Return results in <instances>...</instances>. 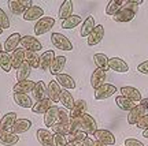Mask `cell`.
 <instances>
[{
    "label": "cell",
    "instance_id": "cell-1",
    "mask_svg": "<svg viewBox=\"0 0 148 146\" xmlns=\"http://www.w3.org/2000/svg\"><path fill=\"white\" fill-rule=\"evenodd\" d=\"M51 42H52V45L56 49H60V51H73V44L70 41L69 38L63 34H60V33H52L51 34Z\"/></svg>",
    "mask_w": 148,
    "mask_h": 146
},
{
    "label": "cell",
    "instance_id": "cell-2",
    "mask_svg": "<svg viewBox=\"0 0 148 146\" xmlns=\"http://www.w3.org/2000/svg\"><path fill=\"white\" fill-rule=\"evenodd\" d=\"M55 26V19L52 16H42L40 21L36 22L34 25V34L36 36H42L51 30Z\"/></svg>",
    "mask_w": 148,
    "mask_h": 146
},
{
    "label": "cell",
    "instance_id": "cell-3",
    "mask_svg": "<svg viewBox=\"0 0 148 146\" xmlns=\"http://www.w3.org/2000/svg\"><path fill=\"white\" fill-rule=\"evenodd\" d=\"M33 5V1L32 0H10L8 1V8L12 14H16V15H19V14H25V11L27 8H30Z\"/></svg>",
    "mask_w": 148,
    "mask_h": 146
},
{
    "label": "cell",
    "instance_id": "cell-4",
    "mask_svg": "<svg viewBox=\"0 0 148 146\" xmlns=\"http://www.w3.org/2000/svg\"><path fill=\"white\" fill-rule=\"evenodd\" d=\"M21 47L22 49H25V51H32V52H38V51H41V42L38 41V38L33 36H23L21 40Z\"/></svg>",
    "mask_w": 148,
    "mask_h": 146
},
{
    "label": "cell",
    "instance_id": "cell-5",
    "mask_svg": "<svg viewBox=\"0 0 148 146\" xmlns=\"http://www.w3.org/2000/svg\"><path fill=\"white\" fill-rule=\"evenodd\" d=\"M119 92H121L122 97L130 100V101L134 103V104H138V103L143 100V97H141V92H140L138 89L133 88V86H122V88L119 89Z\"/></svg>",
    "mask_w": 148,
    "mask_h": 146
},
{
    "label": "cell",
    "instance_id": "cell-6",
    "mask_svg": "<svg viewBox=\"0 0 148 146\" xmlns=\"http://www.w3.org/2000/svg\"><path fill=\"white\" fill-rule=\"evenodd\" d=\"M118 92V89L111 84H104L101 88H99L97 90H95V100L100 101V100H107L112 97L114 94Z\"/></svg>",
    "mask_w": 148,
    "mask_h": 146
},
{
    "label": "cell",
    "instance_id": "cell-7",
    "mask_svg": "<svg viewBox=\"0 0 148 146\" xmlns=\"http://www.w3.org/2000/svg\"><path fill=\"white\" fill-rule=\"evenodd\" d=\"M21 40H22V36L19 33H12L11 36H8V38L5 40L4 45H3V51L7 53H12L15 52L18 47L21 45Z\"/></svg>",
    "mask_w": 148,
    "mask_h": 146
},
{
    "label": "cell",
    "instance_id": "cell-8",
    "mask_svg": "<svg viewBox=\"0 0 148 146\" xmlns=\"http://www.w3.org/2000/svg\"><path fill=\"white\" fill-rule=\"evenodd\" d=\"M36 138L41 146H53V134L47 128H38L36 131Z\"/></svg>",
    "mask_w": 148,
    "mask_h": 146
},
{
    "label": "cell",
    "instance_id": "cell-9",
    "mask_svg": "<svg viewBox=\"0 0 148 146\" xmlns=\"http://www.w3.org/2000/svg\"><path fill=\"white\" fill-rule=\"evenodd\" d=\"M107 78V74L104 70H100V68H96L93 70V73H92V77H90V86L97 90L99 88H101L103 85L106 84L104 81Z\"/></svg>",
    "mask_w": 148,
    "mask_h": 146
},
{
    "label": "cell",
    "instance_id": "cell-10",
    "mask_svg": "<svg viewBox=\"0 0 148 146\" xmlns=\"http://www.w3.org/2000/svg\"><path fill=\"white\" fill-rule=\"evenodd\" d=\"M93 135H95L96 141L104 143L106 146L115 145V135H114L111 131H108V130H97Z\"/></svg>",
    "mask_w": 148,
    "mask_h": 146
},
{
    "label": "cell",
    "instance_id": "cell-11",
    "mask_svg": "<svg viewBox=\"0 0 148 146\" xmlns=\"http://www.w3.org/2000/svg\"><path fill=\"white\" fill-rule=\"evenodd\" d=\"M108 70H112L115 73L125 74L129 71V66L125 60H122L121 58H110L108 59Z\"/></svg>",
    "mask_w": 148,
    "mask_h": 146
},
{
    "label": "cell",
    "instance_id": "cell-12",
    "mask_svg": "<svg viewBox=\"0 0 148 146\" xmlns=\"http://www.w3.org/2000/svg\"><path fill=\"white\" fill-rule=\"evenodd\" d=\"M23 19L27 22L30 21H40L42 16H44V10H42L40 5H34L33 4L30 8H27L26 11H25V14H23Z\"/></svg>",
    "mask_w": 148,
    "mask_h": 146
},
{
    "label": "cell",
    "instance_id": "cell-13",
    "mask_svg": "<svg viewBox=\"0 0 148 146\" xmlns=\"http://www.w3.org/2000/svg\"><path fill=\"white\" fill-rule=\"evenodd\" d=\"M36 86V82L34 81H21V82H16L14 86H12V92L14 94H27L29 92H33V89Z\"/></svg>",
    "mask_w": 148,
    "mask_h": 146
},
{
    "label": "cell",
    "instance_id": "cell-14",
    "mask_svg": "<svg viewBox=\"0 0 148 146\" xmlns=\"http://www.w3.org/2000/svg\"><path fill=\"white\" fill-rule=\"evenodd\" d=\"M145 113H147L145 108H144L141 104H137L132 111H130V112H129V113H127V123H129V124L136 126L138 123V120L141 119Z\"/></svg>",
    "mask_w": 148,
    "mask_h": 146
},
{
    "label": "cell",
    "instance_id": "cell-15",
    "mask_svg": "<svg viewBox=\"0 0 148 146\" xmlns=\"http://www.w3.org/2000/svg\"><path fill=\"white\" fill-rule=\"evenodd\" d=\"M16 120H18L16 112H8V113H5L0 119V128H1V131H11L14 124L16 123Z\"/></svg>",
    "mask_w": 148,
    "mask_h": 146
},
{
    "label": "cell",
    "instance_id": "cell-16",
    "mask_svg": "<svg viewBox=\"0 0 148 146\" xmlns=\"http://www.w3.org/2000/svg\"><path fill=\"white\" fill-rule=\"evenodd\" d=\"M104 37V26L103 25H96V27L93 29V31L88 37V45L89 47H95L99 42H101Z\"/></svg>",
    "mask_w": 148,
    "mask_h": 146
},
{
    "label": "cell",
    "instance_id": "cell-17",
    "mask_svg": "<svg viewBox=\"0 0 148 146\" xmlns=\"http://www.w3.org/2000/svg\"><path fill=\"white\" fill-rule=\"evenodd\" d=\"M52 107H53V103L51 101V100L44 98V100H41V101L34 103V105H33V108H32V112L34 113V115H41V113L45 115Z\"/></svg>",
    "mask_w": 148,
    "mask_h": 146
},
{
    "label": "cell",
    "instance_id": "cell-18",
    "mask_svg": "<svg viewBox=\"0 0 148 146\" xmlns=\"http://www.w3.org/2000/svg\"><path fill=\"white\" fill-rule=\"evenodd\" d=\"M19 141V135L14 134L12 131H0V145L14 146Z\"/></svg>",
    "mask_w": 148,
    "mask_h": 146
},
{
    "label": "cell",
    "instance_id": "cell-19",
    "mask_svg": "<svg viewBox=\"0 0 148 146\" xmlns=\"http://www.w3.org/2000/svg\"><path fill=\"white\" fill-rule=\"evenodd\" d=\"M86 111H88L86 101L85 100H77L74 103V107L70 111V119L71 117H81V116H84L86 113Z\"/></svg>",
    "mask_w": 148,
    "mask_h": 146
},
{
    "label": "cell",
    "instance_id": "cell-20",
    "mask_svg": "<svg viewBox=\"0 0 148 146\" xmlns=\"http://www.w3.org/2000/svg\"><path fill=\"white\" fill-rule=\"evenodd\" d=\"M60 92H62V89L60 86L58 85L56 81H51L47 86V97L52 103H59V97H60Z\"/></svg>",
    "mask_w": 148,
    "mask_h": 146
},
{
    "label": "cell",
    "instance_id": "cell-21",
    "mask_svg": "<svg viewBox=\"0 0 148 146\" xmlns=\"http://www.w3.org/2000/svg\"><path fill=\"white\" fill-rule=\"evenodd\" d=\"M58 116H59V107L53 105L52 108L44 115V124L47 126L48 128H51L52 126H55L59 122Z\"/></svg>",
    "mask_w": 148,
    "mask_h": 146
},
{
    "label": "cell",
    "instance_id": "cell-22",
    "mask_svg": "<svg viewBox=\"0 0 148 146\" xmlns=\"http://www.w3.org/2000/svg\"><path fill=\"white\" fill-rule=\"evenodd\" d=\"M55 58H56V56H55V52H53V51H45V52L40 56V70L48 71V70L51 68V66H52Z\"/></svg>",
    "mask_w": 148,
    "mask_h": 146
},
{
    "label": "cell",
    "instance_id": "cell-23",
    "mask_svg": "<svg viewBox=\"0 0 148 146\" xmlns=\"http://www.w3.org/2000/svg\"><path fill=\"white\" fill-rule=\"evenodd\" d=\"M55 81L58 82L60 88H63V90H73V89H75V81L67 74H59Z\"/></svg>",
    "mask_w": 148,
    "mask_h": 146
},
{
    "label": "cell",
    "instance_id": "cell-24",
    "mask_svg": "<svg viewBox=\"0 0 148 146\" xmlns=\"http://www.w3.org/2000/svg\"><path fill=\"white\" fill-rule=\"evenodd\" d=\"M96 27V22H95V18L92 15H88L85 18V21L82 22V26H81V30H79V34L81 37H89V34L93 31V29Z\"/></svg>",
    "mask_w": 148,
    "mask_h": 146
},
{
    "label": "cell",
    "instance_id": "cell-25",
    "mask_svg": "<svg viewBox=\"0 0 148 146\" xmlns=\"http://www.w3.org/2000/svg\"><path fill=\"white\" fill-rule=\"evenodd\" d=\"M11 58H12V68L18 70L23 63L26 62V51L22 49V48H18L15 52L11 53Z\"/></svg>",
    "mask_w": 148,
    "mask_h": 146
},
{
    "label": "cell",
    "instance_id": "cell-26",
    "mask_svg": "<svg viewBox=\"0 0 148 146\" xmlns=\"http://www.w3.org/2000/svg\"><path fill=\"white\" fill-rule=\"evenodd\" d=\"M66 60H67V58H64V56H56L52 63V66H51V68H49V73L52 74V75H55V77H58L59 74H63Z\"/></svg>",
    "mask_w": 148,
    "mask_h": 146
},
{
    "label": "cell",
    "instance_id": "cell-27",
    "mask_svg": "<svg viewBox=\"0 0 148 146\" xmlns=\"http://www.w3.org/2000/svg\"><path fill=\"white\" fill-rule=\"evenodd\" d=\"M82 120H84V131L88 135H93L97 131V124H96V120L93 119V116H90L89 113H85L82 116Z\"/></svg>",
    "mask_w": 148,
    "mask_h": 146
},
{
    "label": "cell",
    "instance_id": "cell-28",
    "mask_svg": "<svg viewBox=\"0 0 148 146\" xmlns=\"http://www.w3.org/2000/svg\"><path fill=\"white\" fill-rule=\"evenodd\" d=\"M14 101L18 107L25 108V109H32L34 105L33 100L29 97V94H14Z\"/></svg>",
    "mask_w": 148,
    "mask_h": 146
},
{
    "label": "cell",
    "instance_id": "cell-29",
    "mask_svg": "<svg viewBox=\"0 0 148 146\" xmlns=\"http://www.w3.org/2000/svg\"><path fill=\"white\" fill-rule=\"evenodd\" d=\"M30 127H32V122L29 119H18L11 131H12L14 134H16V135H19V134H23V132L29 131Z\"/></svg>",
    "mask_w": 148,
    "mask_h": 146
},
{
    "label": "cell",
    "instance_id": "cell-30",
    "mask_svg": "<svg viewBox=\"0 0 148 146\" xmlns=\"http://www.w3.org/2000/svg\"><path fill=\"white\" fill-rule=\"evenodd\" d=\"M73 10H74V5L71 0H64L63 3L60 4V8H59V18L64 21L70 16L73 15Z\"/></svg>",
    "mask_w": 148,
    "mask_h": 146
},
{
    "label": "cell",
    "instance_id": "cell-31",
    "mask_svg": "<svg viewBox=\"0 0 148 146\" xmlns=\"http://www.w3.org/2000/svg\"><path fill=\"white\" fill-rule=\"evenodd\" d=\"M126 3V0H111L106 7V14L107 15H115L123 8V5Z\"/></svg>",
    "mask_w": 148,
    "mask_h": 146
},
{
    "label": "cell",
    "instance_id": "cell-32",
    "mask_svg": "<svg viewBox=\"0 0 148 146\" xmlns=\"http://www.w3.org/2000/svg\"><path fill=\"white\" fill-rule=\"evenodd\" d=\"M32 93H33V97H34L36 101H41V100H44V98H48L47 97V86H45V84H44L42 81L36 82V86H34Z\"/></svg>",
    "mask_w": 148,
    "mask_h": 146
},
{
    "label": "cell",
    "instance_id": "cell-33",
    "mask_svg": "<svg viewBox=\"0 0 148 146\" xmlns=\"http://www.w3.org/2000/svg\"><path fill=\"white\" fill-rule=\"evenodd\" d=\"M59 103L63 105V108L71 111V108L74 107L75 100L73 98V96H71V93H70L69 90H62V92H60V97H59Z\"/></svg>",
    "mask_w": 148,
    "mask_h": 146
},
{
    "label": "cell",
    "instance_id": "cell-34",
    "mask_svg": "<svg viewBox=\"0 0 148 146\" xmlns=\"http://www.w3.org/2000/svg\"><path fill=\"white\" fill-rule=\"evenodd\" d=\"M0 68L5 71V73H10L12 70V58H11V53L7 52H0Z\"/></svg>",
    "mask_w": 148,
    "mask_h": 146
},
{
    "label": "cell",
    "instance_id": "cell-35",
    "mask_svg": "<svg viewBox=\"0 0 148 146\" xmlns=\"http://www.w3.org/2000/svg\"><path fill=\"white\" fill-rule=\"evenodd\" d=\"M115 105L119 108V109L130 112L137 104H134V103H132L130 100L125 98V97H122V96H118V97H115Z\"/></svg>",
    "mask_w": 148,
    "mask_h": 146
},
{
    "label": "cell",
    "instance_id": "cell-36",
    "mask_svg": "<svg viewBox=\"0 0 148 146\" xmlns=\"http://www.w3.org/2000/svg\"><path fill=\"white\" fill-rule=\"evenodd\" d=\"M30 73H32V67L29 66V63L27 62H25L21 67L16 70V81H18V82H21V81H26V79L29 78Z\"/></svg>",
    "mask_w": 148,
    "mask_h": 146
},
{
    "label": "cell",
    "instance_id": "cell-37",
    "mask_svg": "<svg viewBox=\"0 0 148 146\" xmlns=\"http://www.w3.org/2000/svg\"><path fill=\"white\" fill-rule=\"evenodd\" d=\"M108 59L110 58H107L104 53H95L93 55V62L96 64V68L107 71L108 70Z\"/></svg>",
    "mask_w": 148,
    "mask_h": 146
},
{
    "label": "cell",
    "instance_id": "cell-38",
    "mask_svg": "<svg viewBox=\"0 0 148 146\" xmlns=\"http://www.w3.org/2000/svg\"><path fill=\"white\" fill-rule=\"evenodd\" d=\"M81 22H82L81 16L71 15L70 18H67V19H64V21L62 22V29H64V30H71V29H74L75 26H78Z\"/></svg>",
    "mask_w": 148,
    "mask_h": 146
},
{
    "label": "cell",
    "instance_id": "cell-39",
    "mask_svg": "<svg viewBox=\"0 0 148 146\" xmlns=\"http://www.w3.org/2000/svg\"><path fill=\"white\" fill-rule=\"evenodd\" d=\"M51 131H52V134H59V135H69L70 134V123L69 124H66V123H60L58 122L55 126L51 127Z\"/></svg>",
    "mask_w": 148,
    "mask_h": 146
},
{
    "label": "cell",
    "instance_id": "cell-40",
    "mask_svg": "<svg viewBox=\"0 0 148 146\" xmlns=\"http://www.w3.org/2000/svg\"><path fill=\"white\" fill-rule=\"evenodd\" d=\"M88 134L85 131H75V132H70L67 135V142H77V143H82V142L88 138Z\"/></svg>",
    "mask_w": 148,
    "mask_h": 146
},
{
    "label": "cell",
    "instance_id": "cell-41",
    "mask_svg": "<svg viewBox=\"0 0 148 146\" xmlns=\"http://www.w3.org/2000/svg\"><path fill=\"white\" fill-rule=\"evenodd\" d=\"M26 62L29 63V66L32 68H40V58H38L37 52L26 51Z\"/></svg>",
    "mask_w": 148,
    "mask_h": 146
},
{
    "label": "cell",
    "instance_id": "cell-42",
    "mask_svg": "<svg viewBox=\"0 0 148 146\" xmlns=\"http://www.w3.org/2000/svg\"><path fill=\"white\" fill-rule=\"evenodd\" d=\"M75 131H84V120L81 117H71L70 119V132Z\"/></svg>",
    "mask_w": 148,
    "mask_h": 146
},
{
    "label": "cell",
    "instance_id": "cell-43",
    "mask_svg": "<svg viewBox=\"0 0 148 146\" xmlns=\"http://www.w3.org/2000/svg\"><path fill=\"white\" fill-rule=\"evenodd\" d=\"M58 119H59L60 123H66V124H69L70 123V111H67L66 108H59Z\"/></svg>",
    "mask_w": 148,
    "mask_h": 146
},
{
    "label": "cell",
    "instance_id": "cell-44",
    "mask_svg": "<svg viewBox=\"0 0 148 146\" xmlns=\"http://www.w3.org/2000/svg\"><path fill=\"white\" fill-rule=\"evenodd\" d=\"M67 136L53 134V146H67Z\"/></svg>",
    "mask_w": 148,
    "mask_h": 146
},
{
    "label": "cell",
    "instance_id": "cell-45",
    "mask_svg": "<svg viewBox=\"0 0 148 146\" xmlns=\"http://www.w3.org/2000/svg\"><path fill=\"white\" fill-rule=\"evenodd\" d=\"M0 27L3 30L10 27V19H8V16L5 15V12L1 8H0Z\"/></svg>",
    "mask_w": 148,
    "mask_h": 146
},
{
    "label": "cell",
    "instance_id": "cell-46",
    "mask_svg": "<svg viewBox=\"0 0 148 146\" xmlns=\"http://www.w3.org/2000/svg\"><path fill=\"white\" fill-rule=\"evenodd\" d=\"M123 146H145V145L143 142H140L138 139H136V138H126Z\"/></svg>",
    "mask_w": 148,
    "mask_h": 146
},
{
    "label": "cell",
    "instance_id": "cell-47",
    "mask_svg": "<svg viewBox=\"0 0 148 146\" xmlns=\"http://www.w3.org/2000/svg\"><path fill=\"white\" fill-rule=\"evenodd\" d=\"M137 128H141V130H145V128H148V113H145V115L141 117V119L138 120L137 124Z\"/></svg>",
    "mask_w": 148,
    "mask_h": 146
},
{
    "label": "cell",
    "instance_id": "cell-48",
    "mask_svg": "<svg viewBox=\"0 0 148 146\" xmlns=\"http://www.w3.org/2000/svg\"><path fill=\"white\" fill-rule=\"evenodd\" d=\"M137 71L138 73L144 74V75H148V60H145V62L140 63L137 66Z\"/></svg>",
    "mask_w": 148,
    "mask_h": 146
},
{
    "label": "cell",
    "instance_id": "cell-49",
    "mask_svg": "<svg viewBox=\"0 0 148 146\" xmlns=\"http://www.w3.org/2000/svg\"><path fill=\"white\" fill-rule=\"evenodd\" d=\"M81 146H95V141H93L90 136H88V138H86V139L81 143Z\"/></svg>",
    "mask_w": 148,
    "mask_h": 146
},
{
    "label": "cell",
    "instance_id": "cell-50",
    "mask_svg": "<svg viewBox=\"0 0 148 146\" xmlns=\"http://www.w3.org/2000/svg\"><path fill=\"white\" fill-rule=\"evenodd\" d=\"M138 104H141L144 108H145V111H148V98H143L140 103H138Z\"/></svg>",
    "mask_w": 148,
    "mask_h": 146
},
{
    "label": "cell",
    "instance_id": "cell-51",
    "mask_svg": "<svg viewBox=\"0 0 148 146\" xmlns=\"http://www.w3.org/2000/svg\"><path fill=\"white\" fill-rule=\"evenodd\" d=\"M67 146H81V143H77V142H69Z\"/></svg>",
    "mask_w": 148,
    "mask_h": 146
},
{
    "label": "cell",
    "instance_id": "cell-52",
    "mask_svg": "<svg viewBox=\"0 0 148 146\" xmlns=\"http://www.w3.org/2000/svg\"><path fill=\"white\" fill-rule=\"evenodd\" d=\"M143 136H144V138H147V139H148V128H145V130L143 131Z\"/></svg>",
    "mask_w": 148,
    "mask_h": 146
},
{
    "label": "cell",
    "instance_id": "cell-53",
    "mask_svg": "<svg viewBox=\"0 0 148 146\" xmlns=\"http://www.w3.org/2000/svg\"><path fill=\"white\" fill-rule=\"evenodd\" d=\"M95 146H106V145L101 143V142H99V141H95Z\"/></svg>",
    "mask_w": 148,
    "mask_h": 146
},
{
    "label": "cell",
    "instance_id": "cell-54",
    "mask_svg": "<svg viewBox=\"0 0 148 146\" xmlns=\"http://www.w3.org/2000/svg\"><path fill=\"white\" fill-rule=\"evenodd\" d=\"M0 52H3V45H1V42H0Z\"/></svg>",
    "mask_w": 148,
    "mask_h": 146
},
{
    "label": "cell",
    "instance_id": "cell-55",
    "mask_svg": "<svg viewBox=\"0 0 148 146\" xmlns=\"http://www.w3.org/2000/svg\"><path fill=\"white\" fill-rule=\"evenodd\" d=\"M1 33H3V29H1V27H0V34H1Z\"/></svg>",
    "mask_w": 148,
    "mask_h": 146
},
{
    "label": "cell",
    "instance_id": "cell-56",
    "mask_svg": "<svg viewBox=\"0 0 148 146\" xmlns=\"http://www.w3.org/2000/svg\"><path fill=\"white\" fill-rule=\"evenodd\" d=\"M0 131H1V128H0Z\"/></svg>",
    "mask_w": 148,
    "mask_h": 146
}]
</instances>
